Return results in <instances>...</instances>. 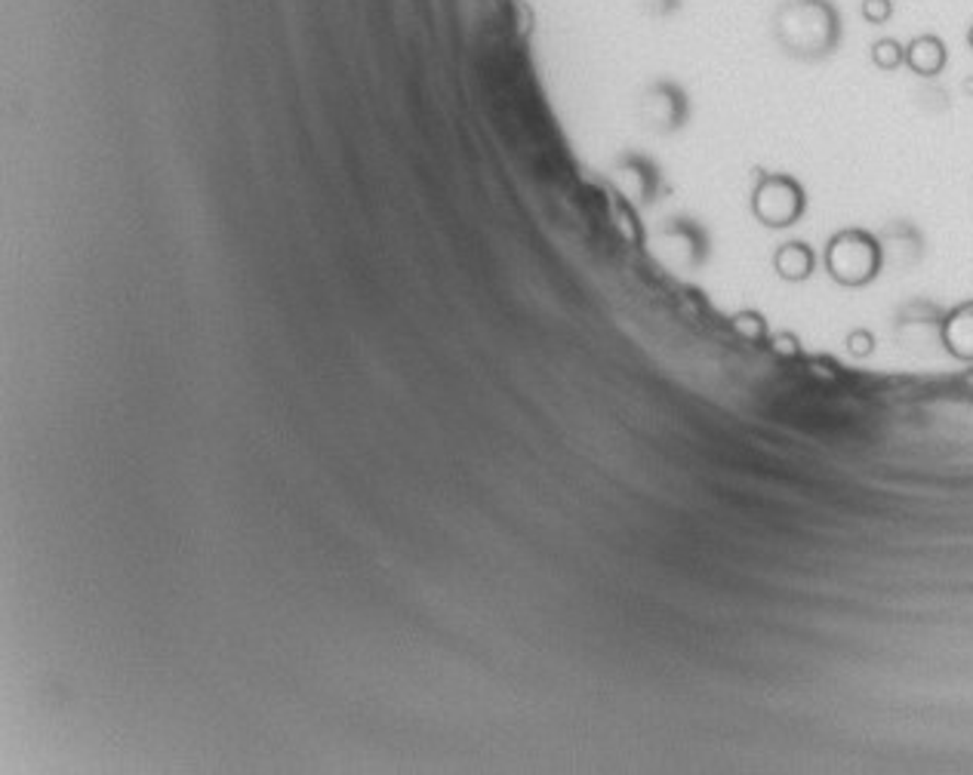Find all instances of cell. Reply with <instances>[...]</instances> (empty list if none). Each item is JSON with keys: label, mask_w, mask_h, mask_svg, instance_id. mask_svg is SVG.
<instances>
[{"label": "cell", "mask_w": 973, "mask_h": 775, "mask_svg": "<svg viewBox=\"0 0 973 775\" xmlns=\"http://www.w3.org/2000/svg\"><path fill=\"white\" fill-rule=\"evenodd\" d=\"M968 47L973 49V25H971V28H968Z\"/></svg>", "instance_id": "obj_9"}, {"label": "cell", "mask_w": 973, "mask_h": 775, "mask_svg": "<svg viewBox=\"0 0 973 775\" xmlns=\"http://www.w3.org/2000/svg\"><path fill=\"white\" fill-rule=\"evenodd\" d=\"M813 250L808 243H782L777 250V258H774V265H777L779 277H786V280H808L813 271Z\"/></svg>", "instance_id": "obj_6"}, {"label": "cell", "mask_w": 973, "mask_h": 775, "mask_svg": "<svg viewBox=\"0 0 973 775\" xmlns=\"http://www.w3.org/2000/svg\"><path fill=\"white\" fill-rule=\"evenodd\" d=\"M949 62V49L937 34H918L906 44V68H912L918 78H937Z\"/></svg>", "instance_id": "obj_4"}, {"label": "cell", "mask_w": 973, "mask_h": 775, "mask_svg": "<svg viewBox=\"0 0 973 775\" xmlns=\"http://www.w3.org/2000/svg\"><path fill=\"white\" fill-rule=\"evenodd\" d=\"M872 62L881 68V71H896L900 65H906V47L893 37H881L872 44Z\"/></svg>", "instance_id": "obj_7"}, {"label": "cell", "mask_w": 973, "mask_h": 775, "mask_svg": "<svg viewBox=\"0 0 973 775\" xmlns=\"http://www.w3.org/2000/svg\"><path fill=\"white\" fill-rule=\"evenodd\" d=\"M752 207L767 228L795 225L798 216L804 212V192L792 176L767 173L755 188Z\"/></svg>", "instance_id": "obj_3"}, {"label": "cell", "mask_w": 973, "mask_h": 775, "mask_svg": "<svg viewBox=\"0 0 973 775\" xmlns=\"http://www.w3.org/2000/svg\"><path fill=\"white\" fill-rule=\"evenodd\" d=\"M860 13L869 25H888L893 16V0H862Z\"/></svg>", "instance_id": "obj_8"}, {"label": "cell", "mask_w": 973, "mask_h": 775, "mask_svg": "<svg viewBox=\"0 0 973 775\" xmlns=\"http://www.w3.org/2000/svg\"><path fill=\"white\" fill-rule=\"evenodd\" d=\"M942 333H946L949 351H955L958 357H973V302L955 308L946 317Z\"/></svg>", "instance_id": "obj_5"}, {"label": "cell", "mask_w": 973, "mask_h": 775, "mask_svg": "<svg viewBox=\"0 0 973 775\" xmlns=\"http://www.w3.org/2000/svg\"><path fill=\"white\" fill-rule=\"evenodd\" d=\"M826 268L844 287H862L881 271V246L866 231H842L828 241Z\"/></svg>", "instance_id": "obj_2"}, {"label": "cell", "mask_w": 973, "mask_h": 775, "mask_svg": "<svg viewBox=\"0 0 973 775\" xmlns=\"http://www.w3.org/2000/svg\"><path fill=\"white\" fill-rule=\"evenodd\" d=\"M774 37L795 59H826L842 44V13L832 0H782L774 13Z\"/></svg>", "instance_id": "obj_1"}]
</instances>
